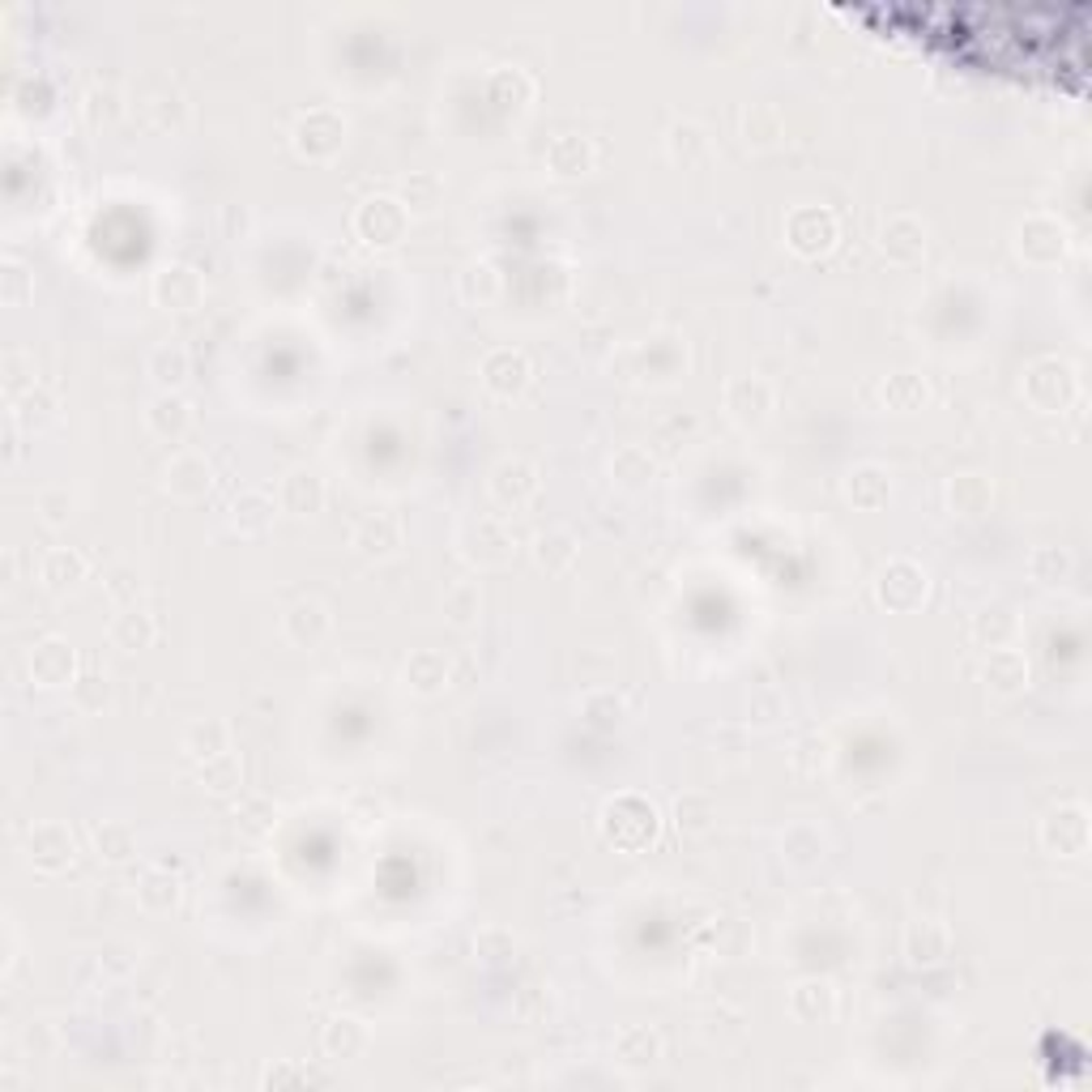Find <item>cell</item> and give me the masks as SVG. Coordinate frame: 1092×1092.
<instances>
[{"instance_id": "cell-1", "label": "cell", "mask_w": 1092, "mask_h": 1092, "mask_svg": "<svg viewBox=\"0 0 1092 1092\" xmlns=\"http://www.w3.org/2000/svg\"><path fill=\"white\" fill-rule=\"evenodd\" d=\"M785 235H789V248L802 252V257H819L836 244V214L824 210V205H802L789 214L785 222Z\"/></svg>"}, {"instance_id": "cell-2", "label": "cell", "mask_w": 1092, "mask_h": 1092, "mask_svg": "<svg viewBox=\"0 0 1092 1092\" xmlns=\"http://www.w3.org/2000/svg\"><path fill=\"white\" fill-rule=\"evenodd\" d=\"M1025 393H1029V401L1037 410H1063L1076 397V375H1072V367L1059 364V359H1037L1025 371Z\"/></svg>"}, {"instance_id": "cell-3", "label": "cell", "mask_w": 1092, "mask_h": 1092, "mask_svg": "<svg viewBox=\"0 0 1092 1092\" xmlns=\"http://www.w3.org/2000/svg\"><path fill=\"white\" fill-rule=\"evenodd\" d=\"M342 133H347V124H342V116L329 111V107H312V111H304V116L295 120V145H299V154H308V158H329V154H338Z\"/></svg>"}, {"instance_id": "cell-4", "label": "cell", "mask_w": 1092, "mask_h": 1092, "mask_svg": "<svg viewBox=\"0 0 1092 1092\" xmlns=\"http://www.w3.org/2000/svg\"><path fill=\"white\" fill-rule=\"evenodd\" d=\"M926 568L913 564V559H892L879 576V602L888 611H913L922 598H926Z\"/></svg>"}, {"instance_id": "cell-5", "label": "cell", "mask_w": 1092, "mask_h": 1092, "mask_svg": "<svg viewBox=\"0 0 1092 1092\" xmlns=\"http://www.w3.org/2000/svg\"><path fill=\"white\" fill-rule=\"evenodd\" d=\"M1016 235H1020V257L1025 261L1055 265L1067 252V227L1059 218H1050V214H1029Z\"/></svg>"}, {"instance_id": "cell-6", "label": "cell", "mask_w": 1092, "mask_h": 1092, "mask_svg": "<svg viewBox=\"0 0 1092 1092\" xmlns=\"http://www.w3.org/2000/svg\"><path fill=\"white\" fill-rule=\"evenodd\" d=\"M405 222H410V214H405V205L397 197H371L355 214L359 235L371 240V244H397L405 235Z\"/></svg>"}, {"instance_id": "cell-7", "label": "cell", "mask_w": 1092, "mask_h": 1092, "mask_svg": "<svg viewBox=\"0 0 1092 1092\" xmlns=\"http://www.w3.org/2000/svg\"><path fill=\"white\" fill-rule=\"evenodd\" d=\"M73 666H77L73 645L60 641V636H47V641H39V645L30 649V675H34V683H43V688L73 683Z\"/></svg>"}, {"instance_id": "cell-8", "label": "cell", "mask_w": 1092, "mask_h": 1092, "mask_svg": "<svg viewBox=\"0 0 1092 1092\" xmlns=\"http://www.w3.org/2000/svg\"><path fill=\"white\" fill-rule=\"evenodd\" d=\"M1042 841H1046V849H1059V853H1085L1089 849V811L1063 806V811L1046 815Z\"/></svg>"}, {"instance_id": "cell-9", "label": "cell", "mask_w": 1092, "mask_h": 1092, "mask_svg": "<svg viewBox=\"0 0 1092 1092\" xmlns=\"http://www.w3.org/2000/svg\"><path fill=\"white\" fill-rule=\"evenodd\" d=\"M624 828H636L641 845L653 841V832H658V811H653V802H645V798H636V794L615 798V802L606 806V836L619 841Z\"/></svg>"}, {"instance_id": "cell-10", "label": "cell", "mask_w": 1092, "mask_h": 1092, "mask_svg": "<svg viewBox=\"0 0 1092 1092\" xmlns=\"http://www.w3.org/2000/svg\"><path fill=\"white\" fill-rule=\"evenodd\" d=\"M726 405L738 422H759L772 410V384L764 375H734L726 384Z\"/></svg>"}, {"instance_id": "cell-11", "label": "cell", "mask_w": 1092, "mask_h": 1092, "mask_svg": "<svg viewBox=\"0 0 1092 1092\" xmlns=\"http://www.w3.org/2000/svg\"><path fill=\"white\" fill-rule=\"evenodd\" d=\"M482 380H487L491 393L512 397V393H521L529 384V359L521 351H512V347H499V351H491L482 359Z\"/></svg>"}, {"instance_id": "cell-12", "label": "cell", "mask_w": 1092, "mask_h": 1092, "mask_svg": "<svg viewBox=\"0 0 1092 1092\" xmlns=\"http://www.w3.org/2000/svg\"><path fill=\"white\" fill-rule=\"evenodd\" d=\"M282 632H287V641H291V645H299V649H317V645L329 636V611H325L317 598H304V602H295V606L287 611Z\"/></svg>"}, {"instance_id": "cell-13", "label": "cell", "mask_w": 1092, "mask_h": 1092, "mask_svg": "<svg viewBox=\"0 0 1092 1092\" xmlns=\"http://www.w3.org/2000/svg\"><path fill=\"white\" fill-rule=\"evenodd\" d=\"M883 252L901 265H913L922 252H926V227L913 218V214H896L883 222V235H879Z\"/></svg>"}, {"instance_id": "cell-14", "label": "cell", "mask_w": 1092, "mask_h": 1092, "mask_svg": "<svg viewBox=\"0 0 1092 1092\" xmlns=\"http://www.w3.org/2000/svg\"><path fill=\"white\" fill-rule=\"evenodd\" d=\"M154 295L167 308H197L201 295H205V282H201V274L193 265H167L154 278Z\"/></svg>"}, {"instance_id": "cell-15", "label": "cell", "mask_w": 1092, "mask_h": 1092, "mask_svg": "<svg viewBox=\"0 0 1092 1092\" xmlns=\"http://www.w3.org/2000/svg\"><path fill=\"white\" fill-rule=\"evenodd\" d=\"M534 491H538V474H534L529 461L512 457V461H499V465H495V474H491V495H495V504L517 508V504H525Z\"/></svg>"}, {"instance_id": "cell-16", "label": "cell", "mask_w": 1092, "mask_h": 1092, "mask_svg": "<svg viewBox=\"0 0 1092 1092\" xmlns=\"http://www.w3.org/2000/svg\"><path fill=\"white\" fill-rule=\"evenodd\" d=\"M210 482H214V470H210V461H205L201 452H180V457L167 465V491L180 495V499L205 495Z\"/></svg>"}, {"instance_id": "cell-17", "label": "cell", "mask_w": 1092, "mask_h": 1092, "mask_svg": "<svg viewBox=\"0 0 1092 1092\" xmlns=\"http://www.w3.org/2000/svg\"><path fill=\"white\" fill-rule=\"evenodd\" d=\"M30 858H34V866H43V871H60L64 862H73V832L64 828V824H39L34 832H30Z\"/></svg>"}, {"instance_id": "cell-18", "label": "cell", "mask_w": 1092, "mask_h": 1092, "mask_svg": "<svg viewBox=\"0 0 1092 1092\" xmlns=\"http://www.w3.org/2000/svg\"><path fill=\"white\" fill-rule=\"evenodd\" d=\"M905 948H909V960H913V965H939V960L948 956V948H952V935H948L943 922L918 918V922H909V930H905Z\"/></svg>"}, {"instance_id": "cell-19", "label": "cell", "mask_w": 1092, "mask_h": 1092, "mask_svg": "<svg viewBox=\"0 0 1092 1092\" xmlns=\"http://www.w3.org/2000/svg\"><path fill=\"white\" fill-rule=\"evenodd\" d=\"M145 422H150V431H154V435H163V440H180V435L193 427V410H188V401H184V397H175V393H158V397L150 401V410H145Z\"/></svg>"}, {"instance_id": "cell-20", "label": "cell", "mask_w": 1092, "mask_h": 1092, "mask_svg": "<svg viewBox=\"0 0 1092 1092\" xmlns=\"http://www.w3.org/2000/svg\"><path fill=\"white\" fill-rule=\"evenodd\" d=\"M982 675H986V683H990L995 692L1012 696V692H1020V688L1029 683V662H1025V653H1016V649H990Z\"/></svg>"}, {"instance_id": "cell-21", "label": "cell", "mask_w": 1092, "mask_h": 1092, "mask_svg": "<svg viewBox=\"0 0 1092 1092\" xmlns=\"http://www.w3.org/2000/svg\"><path fill=\"white\" fill-rule=\"evenodd\" d=\"M325 504V482L312 474V470H291L282 478V508L287 512H317Z\"/></svg>"}, {"instance_id": "cell-22", "label": "cell", "mask_w": 1092, "mask_h": 1092, "mask_svg": "<svg viewBox=\"0 0 1092 1092\" xmlns=\"http://www.w3.org/2000/svg\"><path fill=\"white\" fill-rule=\"evenodd\" d=\"M666 150H671L675 163L696 167V163L709 154V133H705L696 120H675L671 133H666Z\"/></svg>"}, {"instance_id": "cell-23", "label": "cell", "mask_w": 1092, "mask_h": 1092, "mask_svg": "<svg viewBox=\"0 0 1092 1092\" xmlns=\"http://www.w3.org/2000/svg\"><path fill=\"white\" fill-rule=\"evenodd\" d=\"M948 504L960 517H982L990 508V482L982 474H956L948 482Z\"/></svg>"}, {"instance_id": "cell-24", "label": "cell", "mask_w": 1092, "mask_h": 1092, "mask_svg": "<svg viewBox=\"0 0 1092 1092\" xmlns=\"http://www.w3.org/2000/svg\"><path fill=\"white\" fill-rule=\"evenodd\" d=\"M845 491H849V499H853L858 508H883V504H888V474H883L879 465H871V461H866V465H853Z\"/></svg>"}, {"instance_id": "cell-25", "label": "cell", "mask_w": 1092, "mask_h": 1092, "mask_svg": "<svg viewBox=\"0 0 1092 1092\" xmlns=\"http://www.w3.org/2000/svg\"><path fill=\"white\" fill-rule=\"evenodd\" d=\"M405 679L414 683V692L435 696V692L448 683V662H444L435 649H418V653H410V662H405Z\"/></svg>"}, {"instance_id": "cell-26", "label": "cell", "mask_w": 1092, "mask_h": 1092, "mask_svg": "<svg viewBox=\"0 0 1092 1092\" xmlns=\"http://www.w3.org/2000/svg\"><path fill=\"white\" fill-rule=\"evenodd\" d=\"M547 163H551L555 175H581V171H589L594 150H589L585 137H555L551 150H547Z\"/></svg>"}, {"instance_id": "cell-27", "label": "cell", "mask_w": 1092, "mask_h": 1092, "mask_svg": "<svg viewBox=\"0 0 1092 1092\" xmlns=\"http://www.w3.org/2000/svg\"><path fill=\"white\" fill-rule=\"evenodd\" d=\"M482 542L478 551H474V559H482V564H499L504 555H508V534H504V525L499 521H491V517H482V521H470L465 525V534H461V542Z\"/></svg>"}, {"instance_id": "cell-28", "label": "cell", "mask_w": 1092, "mask_h": 1092, "mask_svg": "<svg viewBox=\"0 0 1092 1092\" xmlns=\"http://www.w3.org/2000/svg\"><path fill=\"white\" fill-rule=\"evenodd\" d=\"M397 538H401V525H397L388 512L364 517V521L355 525V547H364V551H375V555L393 551V547H397Z\"/></svg>"}, {"instance_id": "cell-29", "label": "cell", "mask_w": 1092, "mask_h": 1092, "mask_svg": "<svg viewBox=\"0 0 1092 1092\" xmlns=\"http://www.w3.org/2000/svg\"><path fill=\"white\" fill-rule=\"evenodd\" d=\"M1016 615L1008 611V606H986L978 619H973V636L982 641V645H990V649H1003V641H1012L1016 636Z\"/></svg>"}, {"instance_id": "cell-30", "label": "cell", "mask_w": 1092, "mask_h": 1092, "mask_svg": "<svg viewBox=\"0 0 1092 1092\" xmlns=\"http://www.w3.org/2000/svg\"><path fill=\"white\" fill-rule=\"evenodd\" d=\"M94 841H98V853L111 858V862H124V858L137 853V832H133V824H124V819H103L98 832H94Z\"/></svg>"}, {"instance_id": "cell-31", "label": "cell", "mask_w": 1092, "mask_h": 1092, "mask_svg": "<svg viewBox=\"0 0 1092 1092\" xmlns=\"http://www.w3.org/2000/svg\"><path fill=\"white\" fill-rule=\"evenodd\" d=\"M111 641L120 649H145L154 641V619L145 611H124L111 619Z\"/></svg>"}, {"instance_id": "cell-32", "label": "cell", "mask_w": 1092, "mask_h": 1092, "mask_svg": "<svg viewBox=\"0 0 1092 1092\" xmlns=\"http://www.w3.org/2000/svg\"><path fill=\"white\" fill-rule=\"evenodd\" d=\"M150 375L171 393V388L188 375V355H184V347H175V342L154 347V351H150Z\"/></svg>"}, {"instance_id": "cell-33", "label": "cell", "mask_w": 1092, "mask_h": 1092, "mask_svg": "<svg viewBox=\"0 0 1092 1092\" xmlns=\"http://www.w3.org/2000/svg\"><path fill=\"white\" fill-rule=\"evenodd\" d=\"M611 474H615L624 487H641L645 478H653V457H649V448H641V444L619 448L615 461H611Z\"/></svg>"}, {"instance_id": "cell-34", "label": "cell", "mask_w": 1092, "mask_h": 1092, "mask_svg": "<svg viewBox=\"0 0 1092 1092\" xmlns=\"http://www.w3.org/2000/svg\"><path fill=\"white\" fill-rule=\"evenodd\" d=\"M274 521V499L265 495V491H244L240 499H235V525L244 529V534H261L265 525Z\"/></svg>"}, {"instance_id": "cell-35", "label": "cell", "mask_w": 1092, "mask_h": 1092, "mask_svg": "<svg viewBox=\"0 0 1092 1092\" xmlns=\"http://www.w3.org/2000/svg\"><path fill=\"white\" fill-rule=\"evenodd\" d=\"M789 1003H794V1012L802 1016V1020H828L832 1016V1008H836V999H832V990L824 986V982H806V986H798L794 995H789Z\"/></svg>"}, {"instance_id": "cell-36", "label": "cell", "mask_w": 1092, "mask_h": 1092, "mask_svg": "<svg viewBox=\"0 0 1092 1092\" xmlns=\"http://www.w3.org/2000/svg\"><path fill=\"white\" fill-rule=\"evenodd\" d=\"M364 1046H367V1029L359 1020H351V1016H342V1020H334V1025L325 1029V1050L338 1055V1059H355Z\"/></svg>"}, {"instance_id": "cell-37", "label": "cell", "mask_w": 1092, "mask_h": 1092, "mask_svg": "<svg viewBox=\"0 0 1092 1092\" xmlns=\"http://www.w3.org/2000/svg\"><path fill=\"white\" fill-rule=\"evenodd\" d=\"M742 133H747V141H755V145H772V141L781 137V111H776L772 103H751V107H747V120H742Z\"/></svg>"}, {"instance_id": "cell-38", "label": "cell", "mask_w": 1092, "mask_h": 1092, "mask_svg": "<svg viewBox=\"0 0 1092 1092\" xmlns=\"http://www.w3.org/2000/svg\"><path fill=\"white\" fill-rule=\"evenodd\" d=\"M86 576V559L77 555V551H68V547H56V551H47V559H43V581L47 585H73V581H81Z\"/></svg>"}, {"instance_id": "cell-39", "label": "cell", "mask_w": 1092, "mask_h": 1092, "mask_svg": "<svg viewBox=\"0 0 1092 1092\" xmlns=\"http://www.w3.org/2000/svg\"><path fill=\"white\" fill-rule=\"evenodd\" d=\"M785 853H789V862H798V866L815 862V858L824 853L819 828H811V824H789V828H785Z\"/></svg>"}, {"instance_id": "cell-40", "label": "cell", "mask_w": 1092, "mask_h": 1092, "mask_svg": "<svg viewBox=\"0 0 1092 1092\" xmlns=\"http://www.w3.org/2000/svg\"><path fill=\"white\" fill-rule=\"evenodd\" d=\"M1029 572H1033L1042 585H1059V581H1067V572H1072V555L1059 551V547H1042V551H1033Z\"/></svg>"}, {"instance_id": "cell-41", "label": "cell", "mask_w": 1092, "mask_h": 1092, "mask_svg": "<svg viewBox=\"0 0 1092 1092\" xmlns=\"http://www.w3.org/2000/svg\"><path fill=\"white\" fill-rule=\"evenodd\" d=\"M615 1050H619V1059H624V1063L645 1067V1063H653V1059H658V1037H653L649 1029H628V1033H619Z\"/></svg>"}, {"instance_id": "cell-42", "label": "cell", "mask_w": 1092, "mask_h": 1092, "mask_svg": "<svg viewBox=\"0 0 1092 1092\" xmlns=\"http://www.w3.org/2000/svg\"><path fill=\"white\" fill-rule=\"evenodd\" d=\"M184 747L197 755V759H210L218 751H227V726L222 722H197L184 734Z\"/></svg>"}, {"instance_id": "cell-43", "label": "cell", "mask_w": 1092, "mask_h": 1092, "mask_svg": "<svg viewBox=\"0 0 1092 1092\" xmlns=\"http://www.w3.org/2000/svg\"><path fill=\"white\" fill-rule=\"evenodd\" d=\"M175 896H180V888H175V879L167 875V866L145 871V879H141V901H145L150 909H171Z\"/></svg>"}, {"instance_id": "cell-44", "label": "cell", "mask_w": 1092, "mask_h": 1092, "mask_svg": "<svg viewBox=\"0 0 1092 1092\" xmlns=\"http://www.w3.org/2000/svg\"><path fill=\"white\" fill-rule=\"evenodd\" d=\"M495 291H499V282H495V270L491 265H470L465 274H461V295L470 299V304H487V299H495Z\"/></svg>"}, {"instance_id": "cell-45", "label": "cell", "mask_w": 1092, "mask_h": 1092, "mask_svg": "<svg viewBox=\"0 0 1092 1092\" xmlns=\"http://www.w3.org/2000/svg\"><path fill=\"white\" fill-rule=\"evenodd\" d=\"M444 611L452 615V624H470L474 615H478V585H470V581H457L448 594H444Z\"/></svg>"}, {"instance_id": "cell-46", "label": "cell", "mask_w": 1092, "mask_h": 1092, "mask_svg": "<svg viewBox=\"0 0 1092 1092\" xmlns=\"http://www.w3.org/2000/svg\"><path fill=\"white\" fill-rule=\"evenodd\" d=\"M675 811H679V828L701 832V828H709V819H713V798H709V794H683V798L675 802Z\"/></svg>"}, {"instance_id": "cell-47", "label": "cell", "mask_w": 1092, "mask_h": 1092, "mask_svg": "<svg viewBox=\"0 0 1092 1092\" xmlns=\"http://www.w3.org/2000/svg\"><path fill=\"white\" fill-rule=\"evenodd\" d=\"M883 397H888L892 410H913V405L926 397V384H922L918 375H892V380L883 384Z\"/></svg>"}, {"instance_id": "cell-48", "label": "cell", "mask_w": 1092, "mask_h": 1092, "mask_svg": "<svg viewBox=\"0 0 1092 1092\" xmlns=\"http://www.w3.org/2000/svg\"><path fill=\"white\" fill-rule=\"evenodd\" d=\"M201 781H205V785H214V789H231V785L240 781V764H235V755H231V751L210 755V759L201 764Z\"/></svg>"}, {"instance_id": "cell-49", "label": "cell", "mask_w": 1092, "mask_h": 1092, "mask_svg": "<svg viewBox=\"0 0 1092 1092\" xmlns=\"http://www.w3.org/2000/svg\"><path fill=\"white\" fill-rule=\"evenodd\" d=\"M141 111L150 116V124L171 128V111H184V98H180V90H175V86H163V94L141 98Z\"/></svg>"}, {"instance_id": "cell-50", "label": "cell", "mask_w": 1092, "mask_h": 1092, "mask_svg": "<svg viewBox=\"0 0 1092 1092\" xmlns=\"http://www.w3.org/2000/svg\"><path fill=\"white\" fill-rule=\"evenodd\" d=\"M572 555H576V547H572V538H568V534H542V538H538V559H542L551 572L568 568V564H572Z\"/></svg>"}, {"instance_id": "cell-51", "label": "cell", "mask_w": 1092, "mask_h": 1092, "mask_svg": "<svg viewBox=\"0 0 1092 1092\" xmlns=\"http://www.w3.org/2000/svg\"><path fill=\"white\" fill-rule=\"evenodd\" d=\"M440 175H431V171H414L410 180H405V201L410 205H418V210H431L435 201H440Z\"/></svg>"}, {"instance_id": "cell-52", "label": "cell", "mask_w": 1092, "mask_h": 1092, "mask_svg": "<svg viewBox=\"0 0 1092 1092\" xmlns=\"http://www.w3.org/2000/svg\"><path fill=\"white\" fill-rule=\"evenodd\" d=\"M73 701H77L81 709H103V701H107V679H103L98 671L77 675V679H73Z\"/></svg>"}, {"instance_id": "cell-53", "label": "cell", "mask_w": 1092, "mask_h": 1092, "mask_svg": "<svg viewBox=\"0 0 1092 1092\" xmlns=\"http://www.w3.org/2000/svg\"><path fill=\"white\" fill-rule=\"evenodd\" d=\"M51 414H56V397H51L43 384H34V388L21 397V418H26V422H34V427H43Z\"/></svg>"}, {"instance_id": "cell-54", "label": "cell", "mask_w": 1092, "mask_h": 1092, "mask_svg": "<svg viewBox=\"0 0 1092 1092\" xmlns=\"http://www.w3.org/2000/svg\"><path fill=\"white\" fill-rule=\"evenodd\" d=\"M116 103H120V94H116L111 86H94V90L86 94V116H90L94 124H98V120H111V116L120 111Z\"/></svg>"}, {"instance_id": "cell-55", "label": "cell", "mask_w": 1092, "mask_h": 1092, "mask_svg": "<svg viewBox=\"0 0 1092 1092\" xmlns=\"http://www.w3.org/2000/svg\"><path fill=\"white\" fill-rule=\"evenodd\" d=\"M0 282H4V287H0L4 304H26V299H30V278H26V270H21L17 261L4 265V278H0Z\"/></svg>"}, {"instance_id": "cell-56", "label": "cell", "mask_w": 1092, "mask_h": 1092, "mask_svg": "<svg viewBox=\"0 0 1092 1092\" xmlns=\"http://www.w3.org/2000/svg\"><path fill=\"white\" fill-rule=\"evenodd\" d=\"M478 956H487V960H504V956H512V935L508 930H482L478 935Z\"/></svg>"}, {"instance_id": "cell-57", "label": "cell", "mask_w": 1092, "mask_h": 1092, "mask_svg": "<svg viewBox=\"0 0 1092 1092\" xmlns=\"http://www.w3.org/2000/svg\"><path fill=\"white\" fill-rule=\"evenodd\" d=\"M39 508H43L51 521H64V517H68V508H73V499H68V495H43V499H39Z\"/></svg>"}]
</instances>
